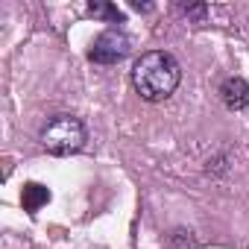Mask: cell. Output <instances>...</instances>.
I'll list each match as a JSON object with an SVG mask.
<instances>
[{
    "mask_svg": "<svg viewBox=\"0 0 249 249\" xmlns=\"http://www.w3.org/2000/svg\"><path fill=\"white\" fill-rule=\"evenodd\" d=\"M182 82V68L167 50H147L132 65V85L147 103L167 100Z\"/></svg>",
    "mask_w": 249,
    "mask_h": 249,
    "instance_id": "1",
    "label": "cell"
},
{
    "mask_svg": "<svg viewBox=\"0 0 249 249\" xmlns=\"http://www.w3.org/2000/svg\"><path fill=\"white\" fill-rule=\"evenodd\" d=\"M85 141H88L85 123L73 114H56L41 129V144L50 156H73L85 147Z\"/></svg>",
    "mask_w": 249,
    "mask_h": 249,
    "instance_id": "2",
    "label": "cell"
},
{
    "mask_svg": "<svg viewBox=\"0 0 249 249\" xmlns=\"http://www.w3.org/2000/svg\"><path fill=\"white\" fill-rule=\"evenodd\" d=\"M129 56V38L120 30H106L94 38V47L88 50V59L97 65H117Z\"/></svg>",
    "mask_w": 249,
    "mask_h": 249,
    "instance_id": "3",
    "label": "cell"
},
{
    "mask_svg": "<svg viewBox=\"0 0 249 249\" xmlns=\"http://www.w3.org/2000/svg\"><path fill=\"white\" fill-rule=\"evenodd\" d=\"M220 100H223V106L231 108V111L246 108V106H249V82H246L243 76H229V79H223V85H220Z\"/></svg>",
    "mask_w": 249,
    "mask_h": 249,
    "instance_id": "4",
    "label": "cell"
},
{
    "mask_svg": "<svg viewBox=\"0 0 249 249\" xmlns=\"http://www.w3.org/2000/svg\"><path fill=\"white\" fill-rule=\"evenodd\" d=\"M21 202H24V208L27 211H38V208H44L47 202H50V188H44V185H38V182H30V185H24V191H21Z\"/></svg>",
    "mask_w": 249,
    "mask_h": 249,
    "instance_id": "5",
    "label": "cell"
},
{
    "mask_svg": "<svg viewBox=\"0 0 249 249\" xmlns=\"http://www.w3.org/2000/svg\"><path fill=\"white\" fill-rule=\"evenodd\" d=\"M88 12L94 18H106L111 24H123V12L117 6H111V3H88Z\"/></svg>",
    "mask_w": 249,
    "mask_h": 249,
    "instance_id": "6",
    "label": "cell"
},
{
    "mask_svg": "<svg viewBox=\"0 0 249 249\" xmlns=\"http://www.w3.org/2000/svg\"><path fill=\"white\" fill-rule=\"evenodd\" d=\"M182 12H185L188 18H205L208 6H202V3H196V6H182Z\"/></svg>",
    "mask_w": 249,
    "mask_h": 249,
    "instance_id": "7",
    "label": "cell"
}]
</instances>
